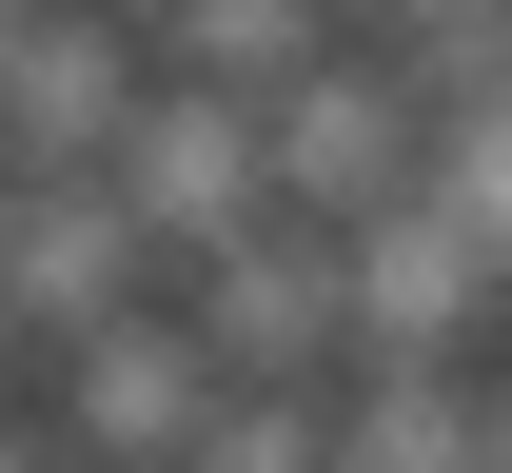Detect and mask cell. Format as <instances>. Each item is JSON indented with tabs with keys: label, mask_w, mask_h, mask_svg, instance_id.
Here are the masks:
<instances>
[{
	"label": "cell",
	"mask_w": 512,
	"mask_h": 473,
	"mask_svg": "<svg viewBox=\"0 0 512 473\" xmlns=\"http://www.w3.org/2000/svg\"><path fill=\"white\" fill-rule=\"evenodd\" d=\"M20 20H40V0H0V60H20Z\"/></svg>",
	"instance_id": "cell-15"
},
{
	"label": "cell",
	"mask_w": 512,
	"mask_h": 473,
	"mask_svg": "<svg viewBox=\"0 0 512 473\" xmlns=\"http://www.w3.org/2000/svg\"><path fill=\"white\" fill-rule=\"evenodd\" d=\"M178 316H197V355H217L237 395H335V375H355V296H335V237H316V217H276V237H237V257H197Z\"/></svg>",
	"instance_id": "cell-5"
},
{
	"label": "cell",
	"mask_w": 512,
	"mask_h": 473,
	"mask_svg": "<svg viewBox=\"0 0 512 473\" xmlns=\"http://www.w3.org/2000/svg\"><path fill=\"white\" fill-rule=\"evenodd\" d=\"M217 355H197V316L158 296V316H119V336H79L60 375H40V414H60L79 473H197V434H217Z\"/></svg>",
	"instance_id": "cell-6"
},
{
	"label": "cell",
	"mask_w": 512,
	"mask_h": 473,
	"mask_svg": "<svg viewBox=\"0 0 512 473\" xmlns=\"http://www.w3.org/2000/svg\"><path fill=\"white\" fill-rule=\"evenodd\" d=\"M20 414H40V355H20V336H0V434H20Z\"/></svg>",
	"instance_id": "cell-11"
},
{
	"label": "cell",
	"mask_w": 512,
	"mask_h": 473,
	"mask_svg": "<svg viewBox=\"0 0 512 473\" xmlns=\"http://www.w3.org/2000/svg\"><path fill=\"white\" fill-rule=\"evenodd\" d=\"M20 198H40V178H20V158H0V237H20Z\"/></svg>",
	"instance_id": "cell-13"
},
{
	"label": "cell",
	"mask_w": 512,
	"mask_h": 473,
	"mask_svg": "<svg viewBox=\"0 0 512 473\" xmlns=\"http://www.w3.org/2000/svg\"><path fill=\"white\" fill-rule=\"evenodd\" d=\"M79 20H138V40H158V20H178V0H79Z\"/></svg>",
	"instance_id": "cell-12"
},
{
	"label": "cell",
	"mask_w": 512,
	"mask_h": 473,
	"mask_svg": "<svg viewBox=\"0 0 512 473\" xmlns=\"http://www.w3.org/2000/svg\"><path fill=\"white\" fill-rule=\"evenodd\" d=\"M335 473H493V375H335Z\"/></svg>",
	"instance_id": "cell-8"
},
{
	"label": "cell",
	"mask_w": 512,
	"mask_h": 473,
	"mask_svg": "<svg viewBox=\"0 0 512 473\" xmlns=\"http://www.w3.org/2000/svg\"><path fill=\"white\" fill-rule=\"evenodd\" d=\"M335 296H355V375H473V336L512 316V257L453 198H394L335 237Z\"/></svg>",
	"instance_id": "cell-1"
},
{
	"label": "cell",
	"mask_w": 512,
	"mask_h": 473,
	"mask_svg": "<svg viewBox=\"0 0 512 473\" xmlns=\"http://www.w3.org/2000/svg\"><path fill=\"white\" fill-rule=\"evenodd\" d=\"M197 473H335V395H217Z\"/></svg>",
	"instance_id": "cell-10"
},
{
	"label": "cell",
	"mask_w": 512,
	"mask_h": 473,
	"mask_svg": "<svg viewBox=\"0 0 512 473\" xmlns=\"http://www.w3.org/2000/svg\"><path fill=\"white\" fill-rule=\"evenodd\" d=\"M158 296H178V257L138 237V198H119V178H40V198H20V237H0V336L40 355V375H60L79 336L158 316Z\"/></svg>",
	"instance_id": "cell-3"
},
{
	"label": "cell",
	"mask_w": 512,
	"mask_h": 473,
	"mask_svg": "<svg viewBox=\"0 0 512 473\" xmlns=\"http://www.w3.org/2000/svg\"><path fill=\"white\" fill-rule=\"evenodd\" d=\"M138 99H158L138 20H79V0H40V20H20V60H0V158H20V178H119Z\"/></svg>",
	"instance_id": "cell-7"
},
{
	"label": "cell",
	"mask_w": 512,
	"mask_h": 473,
	"mask_svg": "<svg viewBox=\"0 0 512 473\" xmlns=\"http://www.w3.org/2000/svg\"><path fill=\"white\" fill-rule=\"evenodd\" d=\"M335 60V0H178L158 20V79H217V99H296Z\"/></svg>",
	"instance_id": "cell-9"
},
{
	"label": "cell",
	"mask_w": 512,
	"mask_h": 473,
	"mask_svg": "<svg viewBox=\"0 0 512 473\" xmlns=\"http://www.w3.org/2000/svg\"><path fill=\"white\" fill-rule=\"evenodd\" d=\"M119 198H138V237L158 257H237V237H276V99H217V79H158L138 99V138H119Z\"/></svg>",
	"instance_id": "cell-2"
},
{
	"label": "cell",
	"mask_w": 512,
	"mask_h": 473,
	"mask_svg": "<svg viewBox=\"0 0 512 473\" xmlns=\"http://www.w3.org/2000/svg\"><path fill=\"white\" fill-rule=\"evenodd\" d=\"M493 473H512V375H493Z\"/></svg>",
	"instance_id": "cell-14"
},
{
	"label": "cell",
	"mask_w": 512,
	"mask_h": 473,
	"mask_svg": "<svg viewBox=\"0 0 512 473\" xmlns=\"http://www.w3.org/2000/svg\"><path fill=\"white\" fill-rule=\"evenodd\" d=\"M276 198L316 217V237H355V217H394V198H434V79L335 40V60L276 99Z\"/></svg>",
	"instance_id": "cell-4"
}]
</instances>
